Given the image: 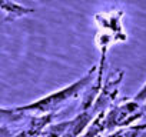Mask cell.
I'll use <instances>...</instances> for the list:
<instances>
[{
    "label": "cell",
    "instance_id": "obj_6",
    "mask_svg": "<svg viewBox=\"0 0 146 137\" xmlns=\"http://www.w3.org/2000/svg\"><path fill=\"white\" fill-rule=\"evenodd\" d=\"M133 100H136L139 103H146V83L137 90V93L133 96Z\"/></svg>",
    "mask_w": 146,
    "mask_h": 137
},
{
    "label": "cell",
    "instance_id": "obj_5",
    "mask_svg": "<svg viewBox=\"0 0 146 137\" xmlns=\"http://www.w3.org/2000/svg\"><path fill=\"white\" fill-rule=\"evenodd\" d=\"M54 121V117L53 116H42L35 124L26 127V128H22L16 133H13L10 137H39L42 134V131L44 130V127L50 123Z\"/></svg>",
    "mask_w": 146,
    "mask_h": 137
},
{
    "label": "cell",
    "instance_id": "obj_8",
    "mask_svg": "<svg viewBox=\"0 0 146 137\" xmlns=\"http://www.w3.org/2000/svg\"><path fill=\"white\" fill-rule=\"evenodd\" d=\"M139 126H140V127H142L143 130H146V123H145V124H139Z\"/></svg>",
    "mask_w": 146,
    "mask_h": 137
},
{
    "label": "cell",
    "instance_id": "obj_1",
    "mask_svg": "<svg viewBox=\"0 0 146 137\" xmlns=\"http://www.w3.org/2000/svg\"><path fill=\"white\" fill-rule=\"evenodd\" d=\"M96 73H98V66L92 67L82 79L76 80L75 83H72L54 93H50L44 97H40L36 101L20 106L19 109L30 116H36V117L53 116L56 119V114L62 113L72 101H75L78 97L83 96V93L96 79Z\"/></svg>",
    "mask_w": 146,
    "mask_h": 137
},
{
    "label": "cell",
    "instance_id": "obj_2",
    "mask_svg": "<svg viewBox=\"0 0 146 137\" xmlns=\"http://www.w3.org/2000/svg\"><path fill=\"white\" fill-rule=\"evenodd\" d=\"M123 12L122 10H109V12H102L95 16V22L98 26L95 43L100 51V60L98 64V73H96V80L103 83V68H105V61H106V54L109 49L120 41L127 40L126 30L123 27Z\"/></svg>",
    "mask_w": 146,
    "mask_h": 137
},
{
    "label": "cell",
    "instance_id": "obj_4",
    "mask_svg": "<svg viewBox=\"0 0 146 137\" xmlns=\"http://www.w3.org/2000/svg\"><path fill=\"white\" fill-rule=\"evenodd\" d=\"M0 10L5 13V20L6 22H16L35 10L32 7L23 6L20 3H16L13 0H0Z\"/></svg>",
    "mask_w": 146,
    "mask_h": 137
},
{
    "label": "cell",
    "instance_id": "obj_7",
    "mask_svg": "<svg viewBox=\"0 0 146 137\" xmlns=\"http://www.w3.org/2000/svg\"><path fill=\"white\" fill-rule=\"evenodd\" d=\"M13 133H16V131H13L10 128H6V127H0V137H10Z\"/></svg>",
    "mask_w": 146,
    "mask_h": 137
},
{
    "label": "cell",
    "instance_id": "obj_3",
    "mask_svg": "<svg viewBox=\"0 0 146 137\" xmlns=\"http://www.w3.org/2000/svg\"><path fill=\"white\" fill-rule=\"evenodd\" d=\"M40 117L26 114L19 107H0V127H6L13 131H19L35 124Z\"/></svg>",
    "mask_w": 146,
    "mask_h": 137
}]
</instances>
